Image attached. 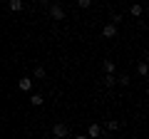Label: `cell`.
Masks as SVG:
<instances>
[{
	"label": "cell",
	"instance_id": "obj_1",
	"mask_svg": "<svg viewBox=\"0 0 149 139\" xmlns=\"http://www.w3.org/2000/svg\"><path fill=\"white\" fill-rule=\"evenodd\" d=\"M102 137V127L100 124H90V129H87V139H100Z\"/></svg>",
	"mask_w": 149,
	"mask_h": 139
},
{
	"label": "cell",
	"instance_id": "obj_2",
	"mask_svg": "<svg viewBox=\"0 0 149 139\" xmlns=\"http://www.w3.org/2000/svg\"><path fill=\"white\" fill-rule=\"evenodd\" d=\"M50 13H52L55 20H65V10H62V5H57V3H55V5H50Z\"/></svg>",
	"mask_w": 149,
	"mask_h": 139
},
{
	"label": "cell",
	"instance_id": "obj_3",
	"mask_svg": "<svg viewBox=\"0 0 149 139\" xmlns=\"http://www.w3.org/2000/svg\"><path fill=\"white\" fill-rule=\"evenodd\" d=\"M102 35H104L107 40H112V38H117V25H104V30H102Z\"/></svg>",
	"mask_w": 149,
	"mask_h": 139
},
{
	"label": "cell",
	"instance_id": "obj_4",
	"mask_svg": "<svg viewBox=\"0 0 149 139\" xmlns=\"http://www.w3.org/2000/svg\"><path fill=\"white\" fill-rule=\"evenodd\" d=\"M52 134H55L57 139L67 137V124H55V127H52Z\"/></svg>",
	"mask_w": 149,
	"mask_h": 139
},
{
	"label": "cell",
	"instance_id": "obj_5",
	"mask_svg": "<svg viewBox=\"0 0 149 139\" xmlns=\"http://www.w3.org/2000/svg\"><path fill=\"white\" fill-rule=\"evenodd\" d=\"M8 8H10L13 13H20L22 10V0H8Z\"/></svg>",
	"mask_w": 149,
	"mask_h": 139
},
{
	"label": "cell",
	"instance_id": "obj_6",
	"mask_svg": "<svg viewBox=\"0 0 149 139\" xmlns=\"http://www.w3.org/2000/svg\"><path fill=\"white\" fill-rule=\"evenodd\" d=\"M17 87H20L22 92H27V90H30V87H32V80H30V77H22V80L17 82Z\"/></svg>",
	"mask_w": 149,
	"mask_h": 139
},
{
	"label": "cell",
	"instance_id": "obj_7",
	"mask_svg": "<svg viewBox=\"0 0 149 139\" xmlns=\"http://www.w3.org/2000/svg\"><path fill=\"white\" fill-rule=\"evenodd\" d=\"M42 102H45V99H42V95H32V97H30V104H32V107H40Z\"/></svg>",
	"mask_w": 149,
	"mask_h": 139
},
{
	"label": "cell",
	"instance_id": "obj_8",
	"mask_svg": "<svg viewBox=\"0 0 149 139\" xmlns=\"http://www.w3.org/2000/svg\"><path fill=\"white\" fill-rule=\"evenodd\" d=\"M104 70H107V75H114V62L112 60H104Z\"/></svg>",
	"mask_w": 149,
	"mask_h": 139
},
{
	"label": "cell",
	"instance_id": "obj_9",
	"mask_svg": "<svg viewBox=\"0 0 149 139\" xmlns=\"http://www.w3.org/2000/svg\"><path fill=\"white\" fill-rule=\"evenodd\" d=\"M104 127L109 129V132H114V129H119V122H117V119H109V122H107Z\"/></svg>",
	"mask_w": 149,
	"mask_h": 139
},
{
	"label": "cell",
	"instance_id": "obj_10",
	"mask_svg": "<svg viewBox=\"0 0 149 139\" xmlns=\"http://www.w3.org/2000/svg\"><path fill=\"white\" fill-rule=\"evenodd\" d=\"M129 13H132L134 17H139V15H142V5H137V3H134V5L129 8Z\"/></svg>",
	"mask_w": 149,
	"mask_h": 139
},
{
	"label": "cell",
	"instance_id": "obj_11",
	"mask_svg": "<svg viewBox=\"0 0 149 139\" xmlns=\"http://www.w3.org/2000/svg\"><path fill=\"white\" fill-rule=\"evenodd\" d=\"M114 85H117L114 75H107V77H104V87H114Z\"/></svg>",
	"mask_w": 149,
	"mask_h": 139
},
{
	"label": "cell",
	"instance_id": "obj_12",
	"mask_svg": "<svg viewBox=\"0 0 149 139\" xmlns=\"http://www.w3.org/2000/svg\"><path fill=\"white\" fill-rule=\"evenodd\" d=\"M35 77H37V80H42V77H45V67H35Z\"/></svg>",
	"mask_w": 149,
	"mask_h": 139
},
{
	"label": "cell",
	"instance_id": "obj_13",
	"mask_svg": "<svg viewBox=\"0 0 149 139\" xmlns=\"http://www.w3.org/2000/svg\"><path fill=\"white\" fill-rule=\"evenodd\" d=\"M77 5H80V8H90L92 0H77Z\"/></svg>",
	"mask_w": 149,
	"mask_h": 139
},
{
	"label": "cell",
	"instance_id": "obj_14",
	"mask_svg": "<svg viewBox=\"0 0 149 139\" xmlns=\"http://www.w3.org/2000/svg\"><path fill=\"white\" fill-rule=\"evenodd\" d=\"M117 82H119V85H129V77H127V75H122V77H119Z\"/></svg>",
	"mask_w": 149,
	"mask_h": 139
},
{
	"label": "cell",
	"instance_id": "obj_15",
	"mask_svg": "<svg viewBox=\"0 0 149 139\" xmlns=\"http://www.w3.org/2000/svg\"><path fill=\"white\" fill-rule=\"evenodd\" d=\"M74 139H87V137H85V134H80V137H74Z\"/></svg>",
	"mask_w": 149,
	"mask_h": 139
}]
</instances>
